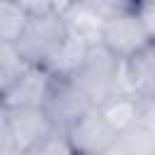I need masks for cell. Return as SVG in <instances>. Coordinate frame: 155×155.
<instances>
[{
	"label": "cell",
	"mask_w": 155,
	"mask_h": 155,
	"mask_svg": "<svg viewBox=\"0 0 155 155\" xmlns=\"http://www.w3.org/2000/svg\"><path fill=\"white\" fill-rule=\"evenodd\" d=\"M27 68H29V63L19 56L15 44L0 41V80H2V90H7Z\"/></svg>",
	"instance_id": "8fae6325"
},
{
	"label": "cell",
	"mask_w": 155,
	"mask_h": 155,
	"mask_svg": "<svg viewBox=\"0 0 155 155\" xmlns=\"http://www.w3.org/2000/svg\"><path fill=\"white\" fill-rule=\"evenodd\" d=\"M97 104L70 78H56L53 75V85H51L48 97L44 102V111L58 133H63L70 124H75L82 114H87Z\"/></svg>",
	"instance_id": "8992f818"
},
{
	"label": "cell",
	"mask_w": 155,
	"mask_h": 155,
	"mask_svg": "<svg viewBox=\"0 0 155 155\" xmlns=\"http://www.w3.org/2000/svg\"><path fill=\"white\" fill-rule=\"evenodd\" d=\"M102 155H131V153H128V150H126L121 143H116V145H111L109 150H104Z\"/></svg>",
	"instance_id": "5bb4252c"
},
{
	"label": "cell",
	"mask_w": 155,
	"mask_h": 155,
	"mask_svg": "<svg viewBox=\"0 0 155 155\" xmlns=\"http://www.w3.org/2000/svg\"><path fill=\"white\" fill-rule=\"evenodd\" d=\"M53 124L46 116L44 107H15L5 109L0 116V155H24L36 143L53 133Z\"/></svg>",
	"instance_id": "3957f363"
},
{
	"label": "cell",
	"mask_w": 155,
	"mask_h": 155,
	"mask_svg": "<svg viewBox=\"0 0 155 155\" xmlns=\"http://www.w3.org/2000/svg\"><path fill=\"white\" fill-rule=\"evenodd\" d=\"M53 85V73L41 65H29L7 90H2V107H44L48 90Z\"/></svg>",
	"instance_id": "52a82bcc"
},
{
	"label": "cell",
	"mask_w": 155,
	"mask_h": 155,
	"mask_svg": "<svg viewBox=\"0 0 155 155\" xmlns=\"http://www.w3.org/2000/svg\"><path fill=\"white\" fill-rule=\"evenodd\" d=\"M63 136L68 138V143L78 155H102L104 150L119 143L121 133L111 126V121L102 114V109L94 107L87 114H82L75 124H70L63 131Z\"/></svg>",
	"instance_id": "5b68a950"
},
{
	"label": "cell",
	"mask_w": 155,
	"mask_h": 155,
	"mask_svg": "<svg viewBox=\"0 0 155 155\" xmlns=\"http://www.w3.org/2000/svg\"><path fill=\"white\" fill-rule=\"evenodd\" d=\"M31 12H27L15 0H0V41L15 44L27 29Z\"/></svg>",
	"instance_id": "9c48e42d"
},
{
	"label": "cell",
	"mask_w": 155,
	"mask_h": 155,
	"mask_svg": "<svg viewBox=\"0 0 155 155\" xmlns=\"http://www.w3.org/2000/svg\"><path fill=\"white\" fill-rule=\"evenodd\" d=\"M17 5H22L27 12L39 15V12H51L53 10V0H15ZM56 12V10H53Z\"/></svg>",
	"instance_id": "4fadbf2b"
},
{
	"label": "cell",
	"mask_w": 155,
	"mask_h": 155,
	"mask_svg": "<svg viewBox=\"0 0 155 155\" xmlns=\"http://www.w3.org/2000/svg\"><path fill=\"white\" fill-rule=\"evenodd\" d=\"M24 155H78L73 150V145L68 143V138L58 131H53L48 138H44L41 143H36L31 150H27Z\"/></svg>",
	"instance_id": "7c38bea8"
},
{
	"label": "cell",
	"mask_w": 155,
	"mask_h": 155,
	"mask_svg": "<svg viewBox=\"0 0 155 155\" xmlns=\"http://www.w3.org/2000/svg\"><path fill=\"white\" fill-rule=\"evenodd\" d=\"M153 39L155 36H153L150 27L145 24L143 15L138 12V7L119 12V15L109 17V19H104L102 29H99V44L111 56H116L121 63L128 61L140 48H145Z\"/></svg>",
	"instance_id": "277c9868"
},
{
	"label": "cell",
	"mask_w": 155,
	"mask_h": 155,
	"mask_svg": "<svg viewBox=\"0 0 155 155\" xmlns=\"http://www.w3.org/2000/svg\"><path fill=\"white\" fill-rule=\"evenodd\" d=\"M119 143L131 155H155V128L138 119L131 128H126L119 136Z\"/></svg>",
	"instance_id": "30bf717a"
},
{
	"label": "cell",
	"mask_w": 155,
	"mask_h": 155,
	"mask_svg": "<svg viewBox=\"0 0 155 155\" xmlns=\"http://www.w3.org/2000/svg\"><path fill=\"white\" fill-rule=\"evenodd\" d=\"M138 7H155V0H138Z\"/></svg>",
	"instance_id": "9a60e30c"
},
{
	"label": "cell",
	"mask_w": 155,
	"mask_h": 155,
	"mask_svg": "<svg viewBox=\"0 0 155 155\" xmlns=\"http://www.w3.org/2000/svg\"><path fill=\"white\" fill-rule=\"evenodd\" d=\"M70 80L99 107L107 99L126 92L124 87V63L111 56L102 44H92L80 68L70 75Z\"/></svg>",
	"instance_id": "7a4b0ae2"
},
{
	"label": "cell",
	"mask_w": 155,
	"mask_h": 155,
	"mask_svg": "<svg viewBox=\"0 0 155 155\" xmlns=\"http://www.w3.org/2000/svg\"><path fill=\"white\" fill-rule=\"evenodd\" d=\"M124 87L140 102H155V39L124 61Z\"/></svg>",
	"instance_id": "ba28073f"
},
{
	"label": "cell",
	"mask_w": 155,
	"mask_h": 155,
	"mask_svg": "<svg viewBox=\"0 0 155 155\" xmlns=\"http://www.w3.org/2000/svg\"><path fill=\"white\" fill-rule=\"evenodd\" d=\"M70 36H73V27L68 15H61L53 10L39 12V15H31L27 29L15 41V48L29 65H41L48 70L51 63L68 46Z\"/></svg>",
	"instance_id": "6da1fadb"
}]
</instances>
